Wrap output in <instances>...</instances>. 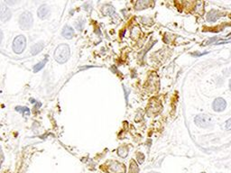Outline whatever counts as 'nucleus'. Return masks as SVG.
I'll use <instances>...</instances> for the list:
<instances>
[{
    "mask_svg": "<svg viewBox=\"0 0 231 173\" xmlns=\"http://www.w3.org/2000/svg\"><path fill=\"white\" fill-rule=\"evenodd\" d=\"M226 129H227V130H231V118H229V119L226 122Z\"/></svg>",
    "mask_w": 231,
    "mask_h": 173,
    "instance_id": "20",
    "label": "nucleus"
},
{
    "mask_svg": "<svg viewBox=\"0 0 231 173\" xmlns=\"http://www.w3.org/2000/svg\"><path fill=\"white\" fill-rule=\"evenodd\" d=\"M62 35L64 38H66V39H72V38L74 36V30H73L71 26L65 25V26L63 27L62 32Z\"/></svg>",
    "mask_w": 231,
    "mask_h": 173,
    "instance_id": "10",
    "label": "nucleus"
},
{
    "mask_svg": "<svg viewBox=\"0 0 231 173\" xmlns=\"http://www.w3.org/2000/svg\"><path fill=\"white\" fill-rule=\"evenodd\" d=\"M136 157H137V161H138V162H139L140 164H142V163L144 162V161H145V155H144L143 153L139 152V153H137V154H136Z\"/></svg>",
    "mask_w": 231,
    "mask_h": 173,
    "instance_id": "19",
    "label": "nucleus"
},
{
    "mask_svg": "<svg viewBox=\"0 0 231 173\" xmlns=\"http://www.w3.org/2000/svg\"><path fill=\"white\" fill-rule=\"evenodd\" d=\"M152 3L150 1L147 0H141V1H137L136 4V10H142L145 8H147Z\"/></svg>",
    "mask_w": 231,
    "mask_h": 173,
    "instance_id": "13",
    "label": "nucleus"
},
{
    "mask_svg": "<svg viewBox=\"0 0 231 173\" xmlns=\"http://www.w3.org/2000/svg\"><path fill=\"white\" fill-rule=\"evenodd\" d=\"M117 154L121 158H126L128 155V148L126 146H121L117 149Z\"/></svg>",
    "mask_w": 231,
    "mask_h": 173,
    "instance_id": "14",
    "label": "nucleus"
},
{
    "mask_svg": "<svg viewBox=\"0 0 231 173\" xmlns=\"http://www.w3.org/2000/svg\"><path fill=\"white\" fill-rule=\"evenodd\" d=\"M221 16V14L220 12L217 11V10H211L208 13L207 15V21L208 22H216L219 17Z\"/></svg>",
    "mask_w": 231,
    "mask_h": 173,
    "instance_id": "8",
    "label": "nucleus"
},
{
    "mask_svg": "<svg viewBox=\"0 0 231 173\" xmlns=\"http://www.w3.org/2000/svg\"><path fill=\"white\" fill-rule=\"evenodd\" d=\"M212 107H213V110L215 112H222L226 109L227 107V102L224 98H216L214 101H213V104H212Z\"/></svg>",
    "mask_w": 231,
    "mask_h": 173,
    "instance_id": "6",
    "label": "nucleus"
},
{
    "mask_svg": "<svg viewBox=\"0 0 231 173\" xmlns=\"http://www.w3.org/2000/svg\"><path fill=\"white\" fill-rule=\"evenodd\" d=\"M129 173H139L138 166L136 165V163L135 161H131L130 168H129Z\"/></svg>",
    "mask_w": 231,
    "mask_h": 173,
    "instance_id": "15",
    "label": "nucleus"
},
{
    "mask_svg": "<svg viewBox=\"0 0 231 173\" xmlns=\"http://www.w3.org/2000/svg\"><path fill=\"white\" fill-rule=\"evenodd\" d=\"M43 46H44V44H43L42 42H39L37 43H35V44L31 48V53H32L33 55L38 54V53H40V52H42Z\"/></svg>",
    "mask_w": 231,
    "mask_h": 173,
    "instance_id": "12",
    "label": "nucleus"
},
{
    "mask_svg": "<svg viewBox=\"0 0 231 173\" xmlns=\"http://www.w3.org/2000/svg\"><path fill=\"white\" fill-rule=\"evenodd\" d=\"M19 25L23 30H29L33 25V16L31 13L25 12L20 15Z\"/></svg>",
    "mask_w": 231,
    "mask_h": 173,
    "instance_id": "2",
    "label": "nucleus"
},
{
    "mask_svg": "<svg viewBox=\"0 0 231 173\" xmlns=\"http://www.w3.org/2000/svg\"><path fill=\"white\" fill-rule=\"evenodd\" d=\"M84 25H85V21L84 20H79L76 24V28L79 31H82L84 29Z\"/></svg>",
    "mask_w": 231,
    "mask_h": 173,
    "instance_id": "18",
    "label": "nucleus"
},
{
    "mask_svg": "<svg viewBox=\"0 0 231 173\" xmlns=\"http://www.w3.org/2000/svg\"><path fill=\"white\" fill-rule=\"evenodd\" d=\"M71 55L70 48L67 44H61L59 45L54 52V59L58 63H65Z\"/></svg>",
    "mask_w": 231,
    "mask_h": 173,
    "instance_id": "1",
    "label": "nucleus"
},
{
    "mask_svg": "<svg viewBox=\"0 0 231 173\" xmlns=\"http://www.w3.org/2000/svg\"><path fill=\"white\" fill-rule=\"evenodd\" d=\"M38 16L41 19H45L49 16L50 14V7L47 5H42L39 7L38 12Z\"/></svg>",
    "mask_w": 231,
    "mask_h": 173,
    "instance_id": "7",
    "label": "nucleus"
},
{
    "mask_svg": "<svg viewBox=\"0 0 231 173\" xmlns=\"http://www.w3.org/2000/svg\"><path fill=\"white\" fill-rule=\"evenodd\" d=\"M195 124L201 128H209L212 125L211 118L207 115H199L195 117Z\"/></svg>",
    "mask_w": 231,
    "mask_h": 173,
    "instance_id": "4",
    "label": "nucleus"
},
{
    "mask_svg": "<svg viewBox=\"0 0 231 173\" xmlns=\"http://www.w3.org/2000/svg\"><path fill=\"white\" fill-rule=\"evenodd\" d=\"M0 14H1V15H0L1 21H2L3 23H5V21L9 20L10 17H11V12H10L9 9H8L6 6H5V5H2V6H1V12H0Z\"/></svg>",
    "mask_w": 231,
    "mask_h": 173,
    "instance_id": "9",
    "label": "nucleus"
},
{
    "mask_svg": "<svg viewBox=\"0 0 231 173\" xmlns=\"http://www.w3.org/2000/svg\"><path fill=\"white\" fill-rule=\"evenodd\" d=\"M26 46V40L24 35H18L13 42V50L15 53H22Z\"/></svg>",
    "mask_w": 231,
    "mask_h": 173,
    "instance_id": "3",
    "label": "nucleus"
},
{
    "mask_svg": "<svg viewBox=\"0 0 231 173\" xmlns=\"http://www.w3.org/2000/svg\"><path fill=\"white\" fill-rule=\"evenodd\" d=\"M102 13H103L105 15H110V16H113V17H116V13L114 7L111 6V5H106L103 6V8H102Z\"/></svg>",
    "mask_w": 231,
    "mask_h": 173,
    "instance_id": "11",
    "label": "nucleus"
},
{
    "mask_svg": "<svg viewBox=\"0 0 231 173\" xmlns=\"http://www.w3.org/2000/svg\"><path fill=\"white\" fill-rule=\"evenodd\" d=\"M229 89H230V91H231V79H229Z\"/></svg>",
    "mask_w": 231,
    "mask_h": 173,
    "instance_id": "21",
    "label": "nucleus"
},
{
    "mask_svg": "<svg viewBox=\"0 0 231 173\" xmlns=\"http://www.w3.org/2000/svg\"><path fill=\"white\" fill-rule=\"evenodd\" d=\"M47 61H48L47 59H44V61H42V62H41L37 63V64L34 67V71H35V72H38V71H40L41 69H42V68L45 66V64H46Z\"/></svg>",
    "mask_w": 231,
    "mask_h": 173,
    "instance_id": "17",
    "label": "nucleus"
},
{
    "mask_svg": "<svg viewBox=\"0 0 231 173\" xmlns=\"http://www.w3.org/2000/svg\"><path fill=\"white\" fill-rule=\"evenodd\" d=\"M108 171L109 173H126V167L118 161H109Z\"/></svg>",
    "mask_w": 231,
    "mask_h": 173,
    "instance_id": "5",
    "label": "nucleus"
},
{
    "mask_svg": "<svg viewBox=\"0 0 231 173\" xmlns=\"http://www.w3.org/2000/svg\"><path fill=\"white\" fill-rule=\"evenodd\" d=\"M15 110L20 112V113H22V114H24V115H30V110L26 106H16Z\"/></svg>",
    "mask_w": 231,
    "mask_h": 173,
    "instance_id": "16",
    "label": "nucleus"
}]
</instances>
